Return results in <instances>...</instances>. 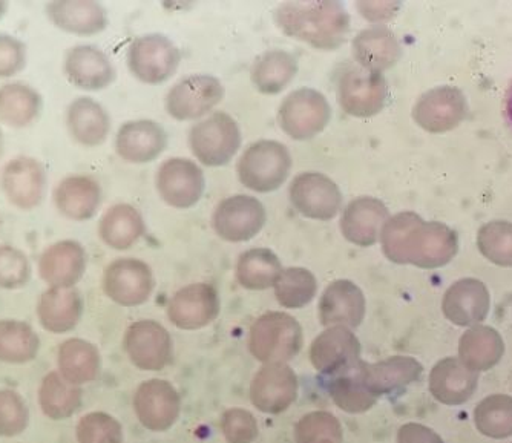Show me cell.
<instances>
[{
  "label": "cell",
  "instance_id": "2e32d148",
  "mask_svg": "<svg viewBox=\"0 0 512 443\" xmlns=\"http://www.w3.org/2000/svg\"><path fill=\"white\" fill-rule=\"evenodd\" d=\"M123 347L129 361L140 370H163L172 359L171 335L152 319H142L129 325Z\"/></svg>",
  "mask_w": 512,
  "mask_h": 443
},
{
  "label": "cell",
  "instance_id": "681fc988",
  "mask_svg": "<svg viewBox=\"0 0 512 443\" xmlns=\"http://www.w3.org/2000/svg\"><path fill=\"white\" fill-rule=\"evenodd\" d=\"M30 424L27 402L17 391L0 390V437H17L25 433Z\"/></svg>",
  "mask_w": 512,
  "mask_h": 443
},
{
  "label": "cell",
  "instance_id": "6f0895ef",
  "mask_svg": "<svg viewBox=\"0 0 512 443\" xmlns=\"http://www.w3.org/2000/svg\"><path fill=\"white\" fill-rule=\"evenodd\" d=\"M2 154H4V132L0 128V158H2Z\"/></svg>",
  "mask_w": 512,
  "mask_h": 443
},
{
  "label": "cell",
  "instance_id": "484cf974",
  "mask_svg": "<svg viewBox=\"0 0 512 443\" xmlns=\"http://www.w3.org/2000/svg\"><path fill=\"white\" fill-rule=\"evenodd\" d=\"M491 295L485 284L476 278L456 281L445 292L442 312L448 321L459 327H476L490 315Z\"/></svg>",
  "mask_w": 512,
  "mask_h": 443
},
{
  "label": "cell",
  "instance_id": "44dd1931",
  "mask_svg": "<svg viewBox=\"0 0 512 443\" xmlns=\"http://www.w3.org/2000/svg\"><path fill=\"white\" fill-rule=\"evenodd\" d=\"M221 301L211 284L197 283L178 290L168 306V318L180 330H200L220 316Z\"/></svg>",
  "mask_w": 512,
  "mask_h": 443
},
{
  "label": "cell",
  "instance_id": "9c48e42d",
  "mask_svg": "<svg viewBox=\"0 0 512 443\" xmlns=\"http://www.w3.org/2000/svg\"><path fill=\"white\" fill-rule=\"evenodd\" d=\"M0 189L11 206L22 212L34 211L45 200L48 172L39 158L19 155L0 171Z\"/></svg>",
  "mask_w": 512,
  "mask_h": 443
},
{
  "label": "cell",
  "instance_id": "74e56055",
  "mask_svg": "<svg viewBox=\"0 0 512 443\" xmlns=\"http://www.w3.org/2000/svg\"><path fill=\"white\" fill-rule=\"evenodd\" d=\"M298 69V59L289 51L269 50L256 57L250 69V79L256 91L276 96L293 82Z\"/></svg>",
  "mask_w": 512,
  "mask_h": 443
},
{
  "label": "cell",
  "instance_id": "816d5d0a",
  "mask_svg": "<svg viewBox=\"0 0 512 443\" xmlns=\"http://www.w3.org/2000/svg\"><path fill=\"white\" fill-rule=\"evenodd\" d=\"M221 431L229 443H252L258 437V422L243 408H230L221 417Z\"/></svg>",
  "mask_w": 512,
  "mask_h": 443
},
{
  "label": "cell",
  "instance_id": "4fadbf2b",
  "mask_svg": "<svg viewBox=\"0 0 512 443\" xmlns=\"http://www.w3.org/2000/svg\"><path fill=\"white\" fill-rule=\"evenodd\" d=\"M267 221L266 209L252 195H234L215 207L212 226L221 240L244 243L255 238Z\"/></svg>",
  "mask_w": 512,
  "mask_h": 443
},
{
  "label": "cell",
  "instance_id": "7dc6e473",
  "mask_svg": "<svg viewBox=\"0 0 512 443\" xmlns=\"http://www.w3.org/2000/svg\"><path fill=\"white\" fill-rule=\"evenodd\" d=\"M76 437L79 443H123V427L114 416L103 411H92L80 417Z\"/></svg>",
  "mask_w": 512,
  "mask_h": 443
},
{
  "label": "cell",
  "instance_id": "30bf717a",
  "mask_svg": "<svg viewBox=\"0 0 512 443\" xmlns=\"http://www.w3.org/2000/svg\"><path fill=\"white\" fill-rule=\"evenodd\" d=\"M102 287L105 295L119 306H142L154 292V273L145 261L117 258L106 266Z\"/></svg>",
  "mask_w": 512,
  "mask_h": 443
},
{
  "label": "cell",
  "instance_id": "ab89813d",
  "mask_svg": "<svg viewBox=\"0 0 512 443\" xmlns=\"http://www.w3.org/2000/svg\"><path fill=\"white\" fill-rule=\"evenodd\" d=\"M39 407L51 421H65L82 405V388L68 384L59 371H50L40 382Z\"/></svg>",
  "mask_w": 512,
  "mask_h": 443
},
{
  "label": "cell",
  "instance_id": "f6af8a7d",
  "mask_svg": "<svg viewBox=\"0 0 512 443\" xmlns=\"http://www.w3.org/2000/svg\"><path fill=\"white\" fill-rule=\"evenodd\" d=\"M477 247L486 260L500 267H512V223L491 221L477 232Z\"/></svg>",
  "mask_w": 512,
  "mask_h": 443
},
{
  "label": "cell",
  "instance_id": "83f0119b",
  "mask_svg": "<svg viewBox=\"0 0 512 443\" xmlns=\"http://www.w3.org/2000/svg\"><path fill=\"white\" fill-rule=\"evenodd\" d=\"M45 16L54 28L73 36H97L109 27L106 8L86 0L48 2L45 5Z\"/></svg>",
  "mask_w": 512,
  "mask_h": 443
},
{
  "label": "cell",
  "instance_id": "f907efd6",
  "mask_svg": "<svg viewBox=\"0 0 512 443\" xmlns=\"http://www.w3.org/2000/svg\"><path fill=\"white\" fill-rule=\"evenodd\" d=\"M28 46L13 34L0 33V80H8L27 68Z\"/></svg>",
  "mask_w": 512,
  "mask_h": 443
},
{
  "label": "cell",
  "instance_id": "836d02e7",
  "mask_svg": "<svg viewBox=\"0 0 512 443\" xmlns=\"http://www.w3.org/2000/svg\"><path fill=\"white\" fill-rule=\"evenodd\" d=\"M42 111V94L30 83L11 80L0 85V125L10 129L30 128Z\"/></svg>",
  "mask_w": 512,
  "mask_h": 443
},
{
  "label": "cell",
  "instance_id": "11a10c76",
  "mask_svg": "<svg viewBox=\"0 0 512 443\" xmlns=\"http://www.w3.org/2000/svg\"><path fill=\"white\" fill-rule=\"evenodd\" d=\"M505 120L508 123L509 129L512 131V80L509 85L508 91H506L505 97Z\"/></svg>",
  "mask_w": 512,
  "mask_h": 443
},
{
  "label": "cell",
  "instance_id": "d6986e66",
  "mask_svg": "<svg viewBox=\"0 0 512 443\" xmlns=\"http://www.w3.org/2000/svg\"><path fill=\"white\" fill-rule=\"evenodd\" d=\"M88 267L85 246L76 240H60L43 250L37 261L39 278L48 287L74 289Z\"/></svg>",
  "mask_w": 512,
  "mask_h": 443
},
{
  "label": "cell",
  "instance_id": "9a60e30c",
  "mask_svg": "<svg viewBox=\"0 0 512 443\" xmlns=\"http://www.w3.org/2000/svg\"><path fill=\"white\" fill-rule=\"evenodd\" d=\"M158 195L175 209L194 207L206 189L204 172L189 158H169L158 168L155 177Z\"/></svg>",
  "mask_w": 512,
  "mask_h": 443
},
{
  "label": "cell",
  "instance_id": "8d00e7d4",
  "mask_svg": "<svg viewBox=\"0 0 512 443\" xmlns=\"http://www.w3.org/2000/svg\"><path fill=\"white\" fill-rule=\"evenodd\" d=\"M505 355L502 335L488 325H476L463 333L459 341V361L471 371H488Z\"/></svg>",
  "mask_w": 512,
  "mask_h": 443
},
{
  "label": "cell",
  "instance_id": "277c9868",
  "mask_svg": "<svg viewBox=\"0 0 512 443\" xmlns=\"http://www.w3.org/2000/svg\"><path fill=\"white\" fill-rule=\"evenodd\" d=\"M301 347V324L289 313H264L250 327V353L264 365L292 361Z\"/></svg>",
  "mask_w": 512,
  "mask_h": 443
},
{
  "label": "cell",
  "instance_id": "1f68e13d",
  "mask_svg": "<svg viewBox=\"0 0 512 443\" xmlns=\"http://www.w3.org/2000/svg\"><path fill=\"white\" fill-rule=\"evenodd\" d=\"M428 385L437 402L456 407L473 398L479 387V373L465 367L459 358H445L434 365Z\"/></svg>",
  "mask_w": 512,
  "mask_h": 443
},
{
  "label": "cell",
  "instance_id": "f546056e",
  "mask_svg": "<svg viewBox=\"0 0 512 443\" xmlns=\"http://www.w3.org/2000/svg\"><path fill=\"white\" fill-rule=\"evenodd\" d=\"M65 125L69 137L83 148H97L111 134V115L102 103L82 96L71 100L65 112Z\"/></svg>",
  "mask_w": 512,
  "mask_h": 443
},
{
  "label": "cell",
  "instance_id": "ffe728a7",
  "mask_svg": "<svg viewBox=\"0 0 512 443\" xmlns=\"http://www.w3.org/2000/svg\"><path fill=\"white\" fill-rule=\"evenodd\" d=\"M310 361L322 375H338L361 364V342L347 327H329L310 345Z\"/></svg>",
  "mask_w": 512,
  "mask_h": 443
},
{
  "label": "cell",
  "instance_id": "e575fe53",
  "mask_svg": "<svg viewBox=\"0 0 512 443\" xmlns=\"http://www.w3.org/2000/svg\"><path fill=\"white\" fill-rule=\"evenodd\" d=\"M57 368L68 384L82 387L94 382L99 378L102 368L100 350L86 339H65L57 348Z\"/></svg>",
  "mask_w": 512,
  "mask_h": 443
},
{
  "label": "cell",
  "instance_id": "bcb514c9",
  "mask_svg": "<svg viewBox=\"0 0 512 443\" xmlns=\"http://www.w3.org/2000/svg\"><path fill=\"white\" fill-rule=\"evenodd\" d=\"M342 425L327 411H313L299 419L295 427L296 443H342Z\"/></svg>",
  "mask_w": 512,
  "mask_h": 443
},
{
  "label": "cell",
  "instance_id": "9f6ffc18",
  "mask_svg": "<svg viewBox=\"0 0 512 443\" xmlns=\"http://www.w3.org/2000/svg\"><path fill=\"white\" fill-rule=\"evenodd\" d=\"M8 13V4L7 2H2L0 0V20L4 19L5 14Z\"/></svg>",
  "mask_w": 512,
  "mask_h": 443
},
{
  "label": "cell",
  "instance_id": "d6a6232c",
  "mask_svg": "<svg viewBox=\"0 0 512 443\" xmlns=\"http://www.w3.org/2000/svg\"><path fill=\"white\" fill-rule=\"evenodd\" d=\"M353 59L371 73L384 74L401 60L402 46L398 37L384 25L365 28L352 42Z\"/></svg>",
  "mask_w": 512,
  "mask_h": 443
},
{
  "label": "cell",
  "instance_id": "db71d44e",
  "mask_svg": "<svg viewBox=\"0 0 512 443\" xmlns=\"http://www.w3.org/2000/svg\"><path fill=\"white\" fill-rule=\"evenodd\" d=\"M358 10L364 19L381 23L393 19L394 14L398 13L399 4L396 2H359Z\"/></svg>",
  "mask_w": 512,
  "mask_h": 443
},
{
  "label": "cell",
  "instance_id": "7c38bea8",
  "mask_svg": "<svg viewBox=\"0 0 512 443\" xmlns=\"http://www.w3.org/2000/svg\"><path fill=\"white\" fill-rule=\"evenodd\" d=\"M289 197L296 212L310 220H333L341 212V189L332 178L318 172L296 175L290 183Z\"/></svg>",
  "mask_w": 512,
  "mask_h": 443
},
{
  "label": "cell",
  "instance_id": "8fae6325",
  "mask_svg": "<svg viewBox=\"0 0 512 443\" xmlns=\"http://www.w3.org/2000/svg\"><path fill=\"white\" fill-rule=\"evenodd\" d=\"M223 97L224 86L217 77L192 74L172 86L165 106L172 119L191 122L209 114L215 106L220 105Z\"/></svg>",
  "mask_w": 512,
  "mask_h": 443
},
{
  "label": "cell",
  "instance_id": "f5cc1de1",
  "mask_svg": "<svg viewBox=\"0 0 512 443\" xmlns=\"http://www.w3.org/2000/svg\"><path fill=\"white\" fill-rule=\"evenodd\" d=\"M398 443H445L444 439L431 430V428L425 427L422 424H410L402 425L398 431Z\"/></svg>",
  "mask_w": 512,
  "mask_h": 443
},
{
  "label": "cell",
  "instance_id": "4dcf8cb0",
  "mask_svg": "<svg viewBox=\"0 0 512 443\" xmlns=\"http://www.w3.org/2000/svg\"><path fill=\"white\" fill-rule=\"evenodd\" d=\"M83 309L79 290L48 287L37 301V321L45 332L65 335L73 332L82 321Z\"/></svg>",
  "mask_w": 512,
  "mask_h": 443
},
{
  "label": "cell",
  "instance_id": "c3c4849f",
  "mask_svg": "<svg viewBox=\"0 0 512 443\" xmlns=\"http://www.w3.org/2000/svg\"><path fill=\"white\" fill-rule=\"evenodd\" d=\"M33 269L27 253L11 244H0V289L19 290L30 283Z\"/></svg>",
  "mask_w": 512,
  "mask_h": 443
},
{
  "label": "cell",
  "instance_id": "d4e9b609",
  "mask_svg": "<svg viewBox=\"0 0 512 443\" xmlns=\"http://www.w3.org/2000/svg\"><path fill=\"white\" fill-rule=\"evenodd\" d=\"M319 321L324 327L358 329L367 312L364 292L348 279H336L319 299Z\"/></svg>",
  "mask_w": 512,
  "mask_h": 443
},
{
  "label": "cell",
  "instance_id": "7bdbcfd3",
  "mask_svg": "<svg viewBox=\"0 0 512 443\" xmlns=\"http://www.w3.org/2000/svg\"><path fill=\"white\" fill-rule=\"evenodd\" d=\"M477 431L491 439L512 436V398L508 394H491L474 410Z\"/></svg>",
  "mask_w": 512,
  "mask_h": 443
},
{
  "label": "cell",
  "instance_id": "5bb4252c",
  "mask_svg": "<svg viewBox=\"0 0 512 443\" xmlns=\"http://www.w3.org/2000/svg\"><path fill=\"white\" fill-rule=\"evenodd\" d=\"M467 97L454 86H437L424 92L413 106V120L431 134L453 131L467 119Z\"/></svg>",
  "mask_w": 512,
  "mask_h": 443
},
{
  "label": "cell",
  "instance_id": "cb8c5ba5",
  "mask_svg": "<svg viewBox=\"0 0 512 443\" xmlns=\"http://www.w3.org/2000/svg\"><path fill=\"white\" fill-rule=\"evenodd\" d=\"M168 146V134L154 120H131L115 134L117 155L131 165H146L157 160Z\"/></svg>",
  "mask_w": 512,
  "mask_h": 443
},
{
  "label": "cell",
  "instance_id": "4316f807",
  "mask_svg": "<svg viewBox=\"0 0 512 443\" xmlns=\"http://www.w3.org/2000/svg\"><path fill=\"white\" fill-rule=\"evenodd\" d=\"M388 220L390 212L381 200L375 197H359L345 207L339 229L348 243L371 247L381 240L382 229Z\"/></svg>",
  "mask_w": 512,
  "mask_h": 443
},
{
  "label": "cell",
  "instance_id": "f1b7e54d",
  "mask_svg": "<svg viewBox=\"0 0 512 443\" xmlns=\"http://www.w3.org/2000/svg\"><path fill=\"white\" fill-rule=\"evenodd\" d=\"M355 371L362 385L379 398L419 381L424 367L411 356H391L375 364L361 362Z\"/></svg>",
  "mask_w": 512,
  "mask_h": 443
},
{
  "label": "cell",
  "instance_id": "6da1fadb",
  "mask_svg": "<svg viewBox=\"0 0 512 443\" xmlns=\"http://www.w3.org/2000/svg\"><path fill=\"white\" fill-rule=\"evenodd\" d=\"M382 252L394 264L439 269L459 252L457 233L439 221H425L414 212L393 215L381 233Z\"/></svg>",
  "mask_w": 512,
  "mask_h": 443
},
{
  "label": "cell",
  "instance_id": "e0dca14e",
  "mask_svg": "<svg viewBox=\"0 0 512 443\" xmlns=\"http://www.w3.org/2000/svg\"><path fill=\"white\" fill-rule=\"evenodd\" d=\"M63 74L74 88L99 92L115 82L117 71L105 51L94 45H74L63 57Z\"/></svg>",
  "mask_w": 512,
  "mask_h": 443
},
{
  "label": "cell",
  "instance_id": "ba28073f",
  "mask_svg": "<svg viewBox=\"0 0 512 443\" xmlns=\"http://www.w3.org/2000/svg\"><path fill=\"white\" fill-rule=\"evenodd\" d=\"M336 99L345 114L370 119L385 108L388 83L384 74L371 73L361 66L344 69L336 85Z\"/></svg>",
  "mask_w": 512,
  "mask_h": 443
},
{
  "label": "cell",
  "instance_id": "5b68a950",
  "mask_svg": "<svg viewBox=\"0 0 512 443\" xmlns=\"http://www.w3.org/2000/svg\"><path fill=\"white\" fill-rule=\"evenodd\" d=\"M241 129L226 112H214L189 131L192 154L207 168L229 165L240 151Z\"/></svg>",
  "mask_w": 512,
  "mask_h": 443
},
{
  "label": "cell",
  "instance_id": "ac0fdd59",
  "mask_svg": "<svg viewBox=\"0 0 512 443\" xmlns=\"http://www.w3.org/2000/svg\"><path fill=\"white\" fill-rule=\"evenodd\" d=\"M180 410V394L168 381L149 379L135 390V416L146 430L155 433L169 430L177 422Z\"/></svg>",
  "mask_w": 512,
  "mask_h": 443
},
{
  "label": "cell",
  "instance_id": "680465c9",
  "mask_svg": "<svg viewBox=\"0 0 512 443\" xmlns=\"http://www.w3.org/2000/svg\"><path fill=\"white\" fill-rule=\"evenodd\" d=\"M0 229H2V218H0Z\"/></svg>",
  "mask_w": 512,
  "mask_h": 443
},
{
  "label": "cell",
  "instance_id": "d590c367",
  "mask_svg": "<svg viewBox=\"0 0 512 443\" xmlns=\"http://www.w3.org/2000/svg\"><path fill=\"white\" fill-rule=\"evenodd\" d=\"M143 215L128 203H117L103 212L99 221V237L105 246L128 250L145 235Z\"/></svg>",
  "mask_w": 512,
  "mask_h": 443
},
{
  "label": "cell",
  "instance_id": "b9f144b4",
  "mask_svg": "<svg viewBox=\"0 0 512 443\" xmlns=\"http://www.w3.org/2000/svg\"><path fill=\"white\" fill-rule=\"evenodd\" d=\"M276 301L284 309H302L309 306L318 293V281L310 270L304 267L284 269L275 287Z\"/></svg>",
  "mask_w": 512,
  "mask_h": 443
},
{
  "label": "cell",
  "instance_id": "7402d4cb",
  "mask_svg": "<svg viewBox=\"0 0 512 443\" xmlns=\"http://www.w3.org/2000/svg\"><path fill=\"white\" fill-rule=\"evenodd\" d=\"M298 398V378L286 364H266L250 384V401L256 410L279 414L289 410Z\"/></svg>",
  "mask_w": 512,
  "mask_h": 443
},
{
  "label": "cell",
  "instance_id": "f35d334b",
  "mask_svg": "<svg viewBox=\"0 0 512 443\" xmlns=\"http://www.w3.org/2000/svg\"><path fill=\"white\" fill-rule=\"evenodd\" d=\"M40 338L22 319H0V362L25 365L39 356Z\"/></svg>",
  "mask_w": 512,
  "mask_h": 443
},
{
  "label": "cell",
  "instance_id": "52a82bcc",
  "mask_svg": "<svg viewBox=\"0 0 512 443\" xmlns=\"http://www.w3.org/2000/svg\"><path fill=\"white\" fill-rule=\"evenodd\" d=\"M181 53L163 34H145L129 43L126 63L129 73L146 85H160L177 73Z\"/></svg>",
  "mask_w": 512,
  "mask_h": 443
},
{
  "label": "cell",
  "instance_id": "60d3db41",
  "mask_svg": "<svg viewBox=\"0 0 512 443\" xmlns=\"http://www.w3.org/2000/svg\"><path fill=\"white\" fill-rule=\"evenodd\" d=\"M278 256L270 249L258 247L250 249L240 256L237 264V279L241 287L247 290H266L275 287L283 273Z\"/></svg>",
  "mask_w": 512,
  "mask_h": 443
},
{
  "label": "cell",
  "instance_id": "91938a15",
  "mask_svg": "<svg viewBox=\"0 0 512 443\" xmlns=\"http://www.w3.org/2000/svg\"><path fill=\"white\" fill-rule=\"evenodd\" d=\"M321 443H333V442H321Z\"/></svg>",
  "mask_w": 512,
  "mask_h": 443
},
{
  "label": "cell",
  "instance_id": "7a4b0ae2",
  "mask_svg": "<svg viewBox=\"0 0 512 443\" xmlns=\"http://www.w3.org/2000/svg\"><path fill=\"white\" fill-rule=\"evenodd\" d=\"M273 19L286 36L316 50H338L350 34V14L339 2L281 5L273 13Z\"/></svg>",
  "mask_w": 512,
  "mask_h": 443
},
{
  "label": "cell",
  "instance_id": "8992f818",
  "mask_svg": "<svg viewBox=\"0 0 512 443\" xmlns=\"http://www.w3.org/2000/svg\"><path fill=\"white\" fill-rule=\"evenodd\" d=\"M332 120V106L322 92L299 88L290 92L278 111L279 128L296 142L318 137Z\"/></svg>",
  "mask_w": 512,
  "mask_h": 443
},
{
  "label": "cell",
  "instance_id": "ee69618b",
  "mask_svg": "<svg viewBox=\"0 0 512 443\" xmlns=\"http://www.w3.org/2000/svg\"><path fill=\"white\" fill-rule=\"evenodd\" d=\"M355 370L336 376L327 387L335 405L350 414L365 413L378 401V398H375L359 381Z\"/></svg>",
  "mask_w": 512,
  "mask_h": 443
},
{
  "label": "cell",
  "instance_id": "603a6c76",
  "mask_svg": "<svg viewBox=\"0 0 512 443\" xmlns=\"http://www.w3.org/2000/svg\"><path fill=\"white\" fill-rule=\"evenodd\" d=\"M102 186L85 174L65 175L53 188L51 200L63 218L76 223L92 220L102 204Z\"/></svg>",
  "mask_w": 512,
  "mask_h": 443
},
{
  "label": "cell",
  "instance_id": "3957f363",
  "mask_svg": "<svg viewBox=\"0 0 512 443\" xmlns=\"http://www.w3.org/2000/svg\"><path fill=\"white\" fill-rule=\"evenodd\" d=\"M289 148L275 140H260L241 154L237 175L244 188L260 194L278 191L292 172Z\"/></svg>",
  "mask_w": 512,
  "mask_h": 443
}]
</instances>
